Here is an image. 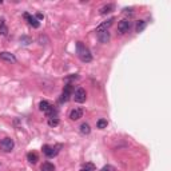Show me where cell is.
I'll return each mask as SVG.
<instances>
[{"label": "cell", "instance_id": "17", "mask_svg": "<svg viewBox=\"0 0 171 171\" xmlns=\"http://www.w3.org/2000/svg\"><path fill=\"white\" fill-rule=\"evenodd\" d=\"M107 126H108V122L106 120V119H99L96 122V127L99 128V130H104V128H107Z\"/></svg>", "mask_w": 171, "mask_h": 171}, {"label": "cell", "instance_id": "25", "mask_svg": "<svg viewBox=\"0 0 171 171\" xmlns=\"http://www.w3.org/2000/svg\"><path fill=\"white\" fill-rule=\"evenodd\" d=\"M84 167H87V169H90V170H95V166H94L92 163H87V165H84Z\"/></svg>", "mask_w": 171, "mask_h": 171}, {"label": "cell", "instance_id": "8", "mask_svg": "<svg viewBox=\"0 0 171 171\" xmlns=\"http://www.w3.org/2000/svg\"><path fill=\"white\" fill-rule=\"evenodd\" d=\"M80 118H83V110L82 108H74L70 112V119L71 120H78Z\"/></svg>", "mask_w": 171, "mask_h": 171}, {"label": "cell", "instance_id": "3", "mask_svg": "<svg viewBox=\"0 0 171 171\" xmlns=\"http://www.w3.org/2000/svg\"><path fill=\"white\" fill-rule=\"evenodd\" d=\"M62 147L60 144H58V146H55V147H51V146H48V144H44L43 146V154L44 155H47L48 158H52V156H55L56 154L59 152V148Z\"/></svg>", "mask_w": 171, "mask_h": 171}, {"label": "cell", "instance_id": "6", "mask_svg": "<svg viewBox=\"0 0 171 171\" xmlns=\"http://www.w3.org/2000/svg\"><path fill=\"white\" fill-rule=\"evenodd\" d=\"M23 16H24V19L27 20L28 24H30L31 27H34V28H39V27H40V22L35 18V16H31L30 14H27V12H26V14H24Z\"/></svg>", "mask_w": 171, "mask_h": 171}, {"label": "cell", "instance_id": "7", "mask_svg": "<svg viewBox=\"0 0 171 171\" xmlns=\"http://www.w3.org/2000/svg\"><path fill=\"white\" fill-rule=\"evenodd\" d=\"M110 38H111V35H110L108 31H99V32H98V39H99L100 43H103V44L108 43Z\"/></svg>", "mask_w": 171, "mask_h": 171}, {"label": "cell", "instance_id": "26", "mask_svg": "<svg viewBox=\"0 0 171 171\" xmlns=\"http://www.w3.org/2000/svg\"><path fill=\"white\" fill-rule=\"evenodd\" d=\"M36 19H38V20H43L44 19L43 14H36Z\"/></svg>", "mask_w": 171, "mask_h": 171}, {"label": "cell", "instance_id": "9", "mask_svg": "<svg viewBox=\"0 0 171 171\" xmlns=\"http://www.w3.org/2000/svg\"><path fill=\"white\" fill-rule=\"evenodd\" d=\"M114 18H111V19H108V20H106V22H103L100 24L99 27L96 28V32H99V31H108V28L112 26V23H114Z\"/></svg>", "mask_w": 171, "mask_h": 171}, {"label": "cell", "instance_id": "19", "mask_svg": "<svg viewBox=\"0 0 171 171\" xmlns=\"http://www.w3.org/2000/svg\"><path fill=\"white\" fill-rule=\"evenodd\" d=\"M44 114H46V115H47L48 118H56V115H58V110L54 108V107L51 106V108L48 110V111H46Z\"/></svg>", "mask_w": 171, "mask_h": 171}, {"label": "cell", "instance_id": "10", "mask_svg": "<svg viewBox=\"0 0 171 171\" xmlns=\"http://www.w3.org/2000/svg\"><path fill=\"white\" fill-rule=\"evenodd\" d=\"M0 59L6 60V62H10V63H16V58L11 52H0Z\"/></svg>", "mask_w": 171, "mask_h": 171}, {"label": "cell", "instance_id": "14", "mask_svg": "<svg viewBox=\"0 0 171 171\" xmlns=\"http://www.w3.org/2000/svg\"><path fill=\"white\" fill-rule=\"evenodd\" d=\"M79 130H80V132H82L83 135H88V134L91 132V127H90L88 123H82V124H80V127H79Z\"/></svg>", "mask_w": 171, "mask_h": 171}, {"label": "cell", "instance_id": "5", "mask_svg": "<svg viewBox=\"0 0 171 171\" xmlns=\"http://www.w3.org/2000/svg\"><path fill=\"white\" fill-rule=\"evenodd\" d=\"M74 99H75L76 103H84L86 99H87V92H86V90L79 87L74 94Z\"/></svg>", "mask_w": 171, "mask_h": 171}, {"label": "cell", "instance_id": "21", "mask_svg": "<svg viewBox=\"0 0 171 171\" xmlns=\"http://www.w3.org/2000/svg\"><path fill=\"white\" fill-rule=\"evenodd\" d=\"M58 124H59L58 118H50V119H48V126H51V127H56Z\"/></svg>", "mask_w": 171, "mask_h": 171}, {"label": "cell", "instance_id": "16", "mask_svg": "<svg viewBox=\"0 0 171 171\" xmlns=\"http://www.w3.org/2000/svg\"><path fill=\"white\" fill-rule=\"evenodd\" d=\"M7 32H8V28L6 26V20L4 19H0V35H7Z\"/></svg>", "mask_w": 171, "mask_h": 171}, {"label": "cell", "instance_id": "18", "mask_svg": "<svg viewBox=\"0 0 171 171\" xmlns=\"http://www.w3.org/2000/svg\"><path fill=\"white\" fill-rule=\"evenodd\" d=\"M42 171H55V166L50 163V162H46V163H43V166H42Z\"/></svg>", "mask_w": 171, "mask_h": 171}, {"label": "cell", "instance_id": "4", "mask_svg": "<svg viewBox=\"0 0 171 171\" xmlns=\"http://www.w3.org/2000/svg\"><path fill=\"white\" fill-rule=\"evenodd\" d=\"M131 26H132V23L130 22V20H127V19L120 20L119 24H118V32H119L120 35H123V34H126V32L130 31Z\"/></svg>", "mask_w": 171, "mask_h": 171}, {"label": "cell", "instance_id": "1", "mask_svg": "<svg viewBox=\"0 0 171 171\" xmlns=\"http://www.w3.org/2000/svg\"><path fill=\"white\" fill-rule=\"evenodd\" d=\"M76 54H78L79 59L82 60V62H84V63H90V62L92 60L91 52H90V50L84 46L82 42H78V43H76Z\"/></svg>", "mask_w": 171, "mask_h": 171}, {"label": "cell", "instance_id": "24", "mask_svg": "<svg viewBox=\"0 0 171 171\" xmlns=\"http://www.w3.org/2000/svg\"><path fill=\"white\" fill-rule=\"evenodd\" d=\"M20 42L24 43V44H30V43H31V39H30V38H27V36H23V38L20 39Z\"/></svg>", "mask_w": 171, "mask_h": 171}, {"label": "cell", "instance_id": "15", "mask_svg": "<svg viewBox=\"0 0 171 171\" xmlns=\"http://www.w3.org/2000/svg\"><path fill=\"white\" fill-rule=\"evenodd\" d=\"M146 26H147V23H146V20H139V22L136 23V26H135V31L139 34V32H142L146 28Z\"/></svg>", "mask_w": 171, "mask_h": 171}, {"label": "cell", "instance_id": "12", "mask_svg": "<svg viewBox=\"0 0 171 171\" xmlns=\"http://www.w3.org/2000/svg\"><path fill=\"white\" fill-rule=\"evenodd\" d=\"M27 159H28V162H30L31 165H35V163H38L39 156H38V154H36V152L31 151V152H28V154H27Z\"/></svg>", "mask_w": 171, "mask_h": 171}, {"label": "cell", "instance_id": "2", "mask_svg": "<svg viewBox=\"0 0 171 171\" xmlns=\"http://www.w3.org/2000/svg\"><path fill=\"white\" fill-rule=\"evenodd\" d=\"M14 147H15V142L11 138H4V139L0 140V148H2V151L11 152L14 150Z\"/></svg>", "mask_w": 171, "mask_h": 171}, {"label": "cell", "instance_id": "23", "mask_svg": "<svg viewBox=\"0 0 171 171\" xmlns=\"http://www.w3.org/2000/svg\"><path fill=\"white\" fill-rule=\"evenodd\" d=\"M100 171H116V169L114 167V166H111V165H106V166L102 167Z\"/></svg>", "mask_w": 171, "mask_h": 171}, {"label": "cell", "instance_id": "20", "mask_svg": "<svg viewBox=\"0 0 171 171\" xmlns=\"http://www.w3.org/2000/svg\"><path fill=\"white\" fill-rule=\"evenodd\" d=\"M72 91H74V87H72V84H71V83H67L66 86H64L63 92L68 94V95H72Z\"/></svg>", "mask_w": 171, "mask_h": 171}, {"label": "cell", "instance_id": "11", "mask_svg": "<svg viewBox=\"0 0 171 171\" xmlns=\"http://www.w3.org/2000/svg\"><path fill=\"white\" fill-rule=\"evenodd\" d=\"M114 8H115V6L114 4H106V6H103L99 10V14L100 15H106V14H110V12L114 11Z\"/></svg>", "mask_w": 171, "mask_h": 171}, {"label": "cell", "instance_id": "13", "mask_svg": "<svg viewBox=\"0 0 171 171\" xmlns=\"http://www.w3.org/2000/svg\"><path fill=\"white\" fill-rule=\"evenodd\" d=\"M39 108H40V111L46 112V111H48V110L51 108V103H50V102H47V100H42L39 103Z\"/></svg>", "mask_w": 171, "mask_h": 171}, {"label": "cell", "instance_id": "22", "mask_svg": "<svg viewBox=\"0 0 171 171\" xmlns=\"http://www.w3.org/2000/svg\"><path fill=\"white\" fill-rule=\"evenodd\" d=\"M70 96H71V95H68V94L63 92L62 96L59 98V102H60V103H66V102H68V99H70Z\"/></svg>", "mask_w": 171, "mask_h": 171}, {"label": "cell", "instance_id": "27", "mask_svg": "<svg viewBox=\"0 0 171 171\" xmlns=\"http://www.w3.org/2000/svg\"><path fill=\"white\" fill-rule=\"evenodd\" d=\"M80 171H92V170H90V169H87V167H83V169L80 170Z\"/></svg>", "mask_w": 171, "mask_h": 171}]
</instances>
